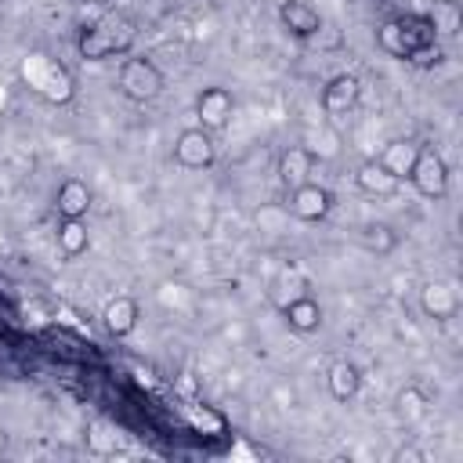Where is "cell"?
<instances>
[{
    "label": "cell",
    "instance_id": "7a4b0ae2",
    "mask_svg": "<svg viewBox=\"0 0 463 463\" xmlns=\"http://www.w3.org/2000/svg\"><path fill=\"white\" fill-rule=\"evenodd\" d=\"M134 40H137V22L127 11H109L80 33L76 47H80L83 61H109V58L127 54L134 47Z\"/></svg>",
    "mask_w": 463,
    "mask_h": 463
},
{
    "label": "cell",
    "instance_id": "8992f818",
    "mask_svg": "<svg viewBox=\"0 0 463 463\" xmlns=\"http://www.w3.org/2000/svg\"><path fill=\"white\" fill-rule=\"evenodd\" d=\"M409 181L423 199H445L449 195V166L434 148H420Z\"/></svg>",
    "mask_w": 463,
    "mask_h": 463
},
{
    "label": "cell",
    "instance_id": "6da1fadb",
    "mask_svg": "<svg viewBox=\"0 0 463 463\" xmlns=\"http://www.w3.org/2000/svg\"><path fill=\"white\" fill-rule=\"evenodd\" d=\"M18 80L29 94H36L47 105H69L76 94L72 72L47 51H25L18 61Z\"/></svg>",
    "mask_w": 463,
    "mask_h": 463
},
{
    "label": "cell",
    "instance_id": "ba28073f",
    "mask_svg": "<svg viewBox=\"0 0 463 463\" xmlns=\"http://www.w3.org/2000/svg\"><path fill=\"white\" fill-rule=\"evenodd\" d=\"M289 210H293L297 221H307V224L326 221L329 210H333V192L322 188V184H315V181H307V184H300V188L289 192Z\"/></svg>",
    "mask_w": 463,
    "mask_h": 463
},
{
    "label": "cell",
    "instance_id": "8fae6325",
    "mask_svg": "<svg viewBox=\"0 0 463 463\" xmlns=\"http://www.w3.org/2000/svg\"><path fill=\"white\" fill-rule=\"evenodd\" d=\"M420 307H423L427 318L449 322V318H456V311H459V293H456L452 282H427V286L420 289Z\"/></svg>",
    "mask_w": 463,
    "mask_h": 463
},
{
    "label": "cell",
    "instance_id": "277c9868",
    "mask_svg": "<svg viewBox=\"0 0 463 463\" xmlns=\"http://www.w3.org/2000/svg\"><path fill=\"white\" fill-rule=\"evenodd\" d=\"M163 72L148 61V58H123L119 61V72H116V90L127 98V101H156L163 94Z\"/></svg>",
    "mask_w": 463,
    "mask_h": 463
},
{
    "label": "cell",
    "instance_id": "3957f363",
    "mask_svg": "<svg viewBox=\"0 0 463 463\" xmlns=\"http://www.w3.org/2000/svg\"><path fill=\"white\" fill-rule=\"evenodd\" d=\"M376 43H380V51H387L391 58L409 61L416 47L434 43V18H427V14H402V18H391V22L380 25Z\"/></svg>",
    "mask_w": 463,
    "mask_h": 463
},
{
    "label": "cell",
    "instance_id": "7402d4cb",
    "mask_svg": "<svg viewBox=\"0 0 463 463\" xmlns=\"http://www.w3.org/2000/svg\"><path fill=\"white\" fill-rule=\"evenodd\" d=\"M358 239H362V246H365L369 253H391V250L398 246V232H394L391 224H383V221L362 224V228H358Z\"/></svg>",
    "mask_w": 463,
    "mask_h": 463
},
{
    "label": "cell",
    "instance_id": "d6986e66",
    "mask_svg": "<svg viewBox=\"0 0 463 463\" xmlns=\"http://www.w3.org/2000/svg\"><path fill=\"white\" fill-rule=\"evenodd\" d=\"M427 409H430V394L420 383H405L394 398V412L402 423H420L427 416Z\"/></svg>",
    "mask_w": 463,
    "mask_h": 463
},
{
    "label": "cell",
    "instance_id": "cb8c5ba5",
    "mask_svg": "<svg viewBox=\"0 0 463 463\" xmlns=\"http://www.w3.org/2000/svg\"><path fill=\"white\" fill-rule=\"evenodd\" d=\"M409 61H412V65H438V61H441V47H438V43H427V47H416Z\"/></svg>",
    "mask_w": 463,
    "mask_h": 463
},
{
    "label": "cell",
    "instance_id": "2e32d148",
    "mask_svg": "<svg viewBox=\"0 0 463 463\" xmlns=\"http://www.w3.org/2000/svg\"><path fill=\"white\" fill-rule=\"evenodd\" d=\"M54 210H58V217H87V210H90V188H87V181L65 177L58 184V192H54Z\"/></svg>",
    "mask_w": 463,
    "mask_h": 463
},
{
    "label": "cell",
    "instance_id": "d4e9b609",
    "mask_svg": "<svg viewBox=\"0 0 463 463\" xmlns=\"http://www.w3.org/2000/svg\"><path fill=\"white\" fill-rule=\"evenodd\" d=\"M0 449H4V434H0Z\"/></svg>",
    "mask_w": 463,
    "mask_h": 463
},
{
    "label": "cell",
    "instance_id": "30bf717a",
    "mask_svg": "<svg viewBox=\"0 0 463 463\" xmlns=\"http://www.w3.org/2000/svg\"><path fill=\"white\" fill-rule=\"evenodd\" d=\"M362 98V80L354 72H340L322 87V109L329 116H347Z\"/></svg>",
    "mask_w": 463,
    "mask_h": 463
},
{
    "label": "cell",
    "instance_id": "603a6c76",
    "mask_svg": "<svg viewBox=\"0 0 463 463\" xmlns=\"http://www.w3.org/2000/svg\"><path fill=\"white\" fill-rule=\"evenodd\" d=\"M116 445H119V434H116L105 420H94V423L87 427V449H90L94 456H109V452H116Z\"/></svg>",
    "mask_w": 463,
    "mask_h": 463
},
{
    "label": "cell",
    "instance_id": "5bb4252c",
    "mask_svg": "<svg viewBox=\"0 0 463 463\" xmlns=\"http://www.w3.org/2000/svg\"><path fill=\"white\" fill-rule=\"evenodd\" d=\"M282 318H286V326L293 333H315L322 326V304L315 297H307V293H297V297H289L282 304Z\"/></svg>",
    "mask_w": 463,
    "mask_h": 463
},
{
    "label": "cell",
    "instance_id": "44dd1931",
    "mask_svg": "<svg viewBox=\"0 0 463 463\" xmlns=\"http://www.w3.org/2000/svg\"><path fill=\"white\" fill-rule=\"evenodd\" d=\"M184 416H188V427L199 430V434H224V430H228L224 412L213 409V405H206V402H192V405L184 409Z\"/></svg>",
    "mask_w": 463,
    "mask_h": 463
},
{
    "label": "cell",
    "instance_id": "ac0fdd59",
    "mask_svg": "<svg viewBox=\"0 0 463 463\" xmlns=\"http://www.w3.org/2000/svg\"><path fill=\"white\" fill-rule=\"evenodd\" d=\"M326 383H329V394H333L336 402H351V398L358 394V387H362V373H358V365H354V362L340 358V362H333V365H329Z\"/></svg>",
    "mask_w": 463,
    "mask_h": 463
},
{
    "label": "cell",
    "instance_id": "e0dca14e",
    "mask_svg": "<svg viewBox=\"0 0 463 463\" xmlns=\"http://www.w3.org/2000/svg\"><path fill=\"white\" fill-rule=\"evenodd\" d=\"M354 184H358L365 195H380V199H387V195H394V192L402 188V181H394V177L383 170L380 159H365V163L354 170Z\"/></svg>",
    "mask_w": 463,
    "mask_h": 463
},
{
    "label": "cell",
    "instance_id": "7c38bea8",
    "mask_svg": "<svg viewBox=\"0 0 463 463\" xmlns=\"http://www.w3.org/2000/svg\"><path fill=\"white\" fill-rule=\"evenodd\" d=\"M137 318H141V307H137V300L127 297V293L112 297V300L105 304V311H101V322H105L109 336H116V340L130 336V333L137 329Z\"/></svg>",
    "mask_w": 463,
    "mask_h": 463
},
{
    "label": "cell",
    "instance_id": "52a82bcc",
    "mask_svg": "<svg viewBox=\"0 0 463 463\" xmlns=\"http://www.w3.org/2000/svg\"><path fill=\"white\" fill-rule=\"evenodd\" d=\"M232 112H235V98L228 87H203L199 98H195V116H199V127L203 130H224L232 123Z\"/></svg>",
    "mask_w": 463,
    "mask_h": 463
},
{
    "label": "cell",
    "instance_id": "ffe728a7",
    "mask_svg": "<svg viewBox=\"0 0 463 463\" xmlns=\"http://www.w3.org/2000/svg\"><path fill=\"white\" fill-rule=\"evenodd\" d=\"M54 239H58V250H61L65 257H80V253H87V246H90V232H87L83 217H61Z\"/></svg>",
    "mask_w": 463,
    "mask_h": 463
},
{
    "label": "cell",
    "instance_id": "484cf974",
    "mask_svg": "<svg viewBox=\"0 0 463 463\" xmlns=\"http://www.w3.org/2000/svg\"><path fill=\"white\" fill-rule=\"evenodd\" d=\"M87 4H94V0H87Z\"/></svg>",
    "mask_w": 463,
    "mask_h": 463
},
{
    "label": "cell",
    "instance_id": "4fadbf2b",
    "mask_svg": "<svg viewBox=\"0 0 463 463\" xmlns=\"http://www.w3.org/2000/svg\"><path fill=\"white\" fill-rule=\"evenodd\" d=\"M311 170H315V152L304 148V145H293V148H286L279 156V177H282V184L289 192L300 188V184H307L311 181Z\"/></svg>",
    "mask_w": 463,
    "mask_h": 463
},
{
    "label": "cell",
    "instance_id": "5b68a950",
    "mask_svg": "<svg viewBox=\"0 0 463 463\" xmlns=\"http://www.w3.org/2000/svg\"><path fill=\"white\" fill-rule=\"evenodd\" d=\"M217 159V145H213V134L203 130V127H188L177 134L174 141V163L184 166V170H206L213 166Z\"/></svg>",
    "mask_w": 463,
    "mask_h": 463
},
{
    "label": "cell",
    "instance_id": "9c48e42d",
    "mask_svg": "<svg viewBox=\"0 0 463 463\" xmlns=\"http://www.w3.org/2000/svg\"><path fill=\"white\" fill-rule=\"evenodd\" d=\"M279 22H282L286 33L297 36V40H311V36H318V33L326 29L322 14H318L307 0H282V4H279Z\"/></svg>",
    "mask_w": 463,
    "mask_h": 463
},
{
    "label": "cell",
    "instance_id": "9a60e30c",
    "mask_svg": "<svg viewBox=\"0 0 463 463\" xmlns=\"http://www.w3.org/2000/svg\"><path fill=\"white\" fill-rule=\"evenodd\" d=\"M420 141H412V137H398V141H391L376 159L383 163V170L394 177V181H409V174H412V163H416V156H420Z\"/></svg>",
    "mask_w": 463,
    "mask_h": 463
}]
</instances>
